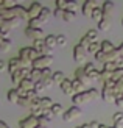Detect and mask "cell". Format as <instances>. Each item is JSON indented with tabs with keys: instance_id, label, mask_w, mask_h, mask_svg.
<instances>
[{
	"instance_id": "1",
	"label": "cell",
	"mask_w": 123,
	"mask_h": 128,
	"mask_svg": "<svg viewBox=\"0 0 123 128\" xmlns=\"http://www.w3.org/2000/svg\"><path fill=\"white\" fill-rule=\"evenodd\" d=\"M114 84L115 83L111 80L108 83H103V89H101V98L105 102H114L115 103V94H114Z\"/></svg>"
},
{
	"instance_id": "2",
	"label": "cell",
	"mask_w": 123,
	"mask_h": 128,
	"mask_svg": "<svg viewBox=\"0 0 123 128\" xmlns=\"http://www.w3.org/2000/svg\"><path fill=\"white\" fill-rule=\"evenodd\" d=\"M53 62V56L51 55H41L37 60H34L31 62V69H39V70H44L50 67V64Z\"/></svg>"
},
{
	"instance_id": "3",
	"label": "cell",
	"mask_w": 123,
	"mask_h": 128,
	"mask_svg": "<svg viewBox=\"0 0 123 128\" xmlns=\"http://www.w3.org/2000/svg\"><path fill=\"white\" fill-rule=\"evenodd\" d=\"M73 60H75V62L81 64V67L87 62V50L83 48L80 44H76L73 47Z\"/></svg>"
},
{
	"instance_id": "4",
	"label": "cell",
	"mask_w": 123,
	"mask_h": 128,
	"mask_svg": "<svg viewBox=\"0 0 123 128\" xmlns=\"http://www.w3.org/2000/svg\"><path fill=\"white\" fill-rule=\"evenodd\" d=\"M78 117H81V110H80V106H75V105L72 108H69L66 112H62L64 122H72V120H76Z\"/></svg>"
},
{
	"instance_id": "5",
	"label": "cell",
	"mask_w": 123,
	"mask_h": 128,
	"mask_svg": "<svg viewBox=\"0 0 123 128\" xmlns=\"http://www.w3.org/2000/svg\"><path fill=\"white\" fill-rule=\"evenodd\" d=\"M30 72H31V69H20V70H17V72H14V74H11V80H12V83L19 86L22 80L30 78Z\"/></svg>"
},
{
	"instance_id": "6",
	"label": "cell",
	"mask_w": 123,
	"mask_h": 128,
	"mask_svg": "<svg viewBox=\"0 0 123 128\" xmlns=\"http://www.w3.org/2000/svg\"><path fill=\"white\" fill-rule=\"evenodd\" d=\"M90 100H92V98H90L89 91H83L80 94H75L73 97H72V102L75 103V106H80V105L86 103V102H90Z\"/></svg>"
},
{
	"instance_id": "7",
	"label": "cell",
	"mask_w": 123,
	"mask_h": 128,
	"mask_svg": "<svg viewBox=\"0 0 123 128\" xmlns=\"http://www.w3.org/2000/svg\"><path fill=\"white\" fill-rule=\"evenodd\" d=\"M39 125V122H37V117L33 116V114H30L28 117L22 119L20 122H19V128H34Z\"/></svg>"
},
{
	"instance_id": "8",
	"label": "cell",
	"mask_w": 123,
	"mask_h": 128,
	"mask_svg": "<svg viewBox=\"0 0 123 128\" xmlns=\"http://www.w3.org/2000/svg\"><path fill=\"white\" fill-rule=\"evenodd\" d=\"M42 8H44V6L39 2H33V3H31L30 8H28V20H30V19H37V17H39Z\"/></svg>"
},
{
	"instance_id": "9",
	"label": "cell",
	"mask_w": 123,
	"mask_h": 128,
	"mask_svg": "<svg viewBox=\"0 0 123 128\" xmlns=\"http://www.w3.org/2000/svg\"><path fill=\"white\" fill-rule=\"evenodd\" d=\"M20 69H23V64H22V61H20L19 56L11 58L8 61V70H9V74H14V72H17V70H20Z\"/></svg>"
},
{
	"instance_id": "10",
	"label": "cell",
	"mask_w": 123,
	"mask_h": 128,
	"mask_svg": "<svg viewBox=\"0 0 123 128\" xmlns=\"http://www.w3.org/2000/svg\"><path fill=\"white\" fill-rule=\"evenodd\" d=\"M25 34L28 38H31L33 41H37V39H41L44 36V30L42 28H30V27H27L25 28Z\"/></svg>"
},
{
	"instance_id": "11",
	"label": "cell",
	"mask_w": 123,
	"mask_h": 128,
	"mask_svg": "<svg viewBox=\"0 0 123 128\" xmlns=\"http://www.w3.org/2000/svg\"><path fill=\"white\" fill-rule=\"evenodd\" d=\"M33 48H34L39 55H50V53H48V48H47V46H45V42H44V39L33 41Z\"/></svg>"
},
{
	"instance_id": "12",
	"label": "cell",
	"mask_w": 123,
	"mask_h": 128,
	"mask_svg": "<svg viewBox=\"0 0 123 128\" xmlns=\"http://www.w3.org/2000/svg\"><path fill=\"white\" fill-rule=\"evenodd\" d=\"M95 8H98V3H97L95 0H87V2L83 3V14L84 16H90Z\"/></svg>"
},
{
	"instance_id": "13",
	"label": "cell",
	"mask_w": 123,
	"mask_h": 128,
	"mask_svg": "<svg viewBox=\"0 0 123 128\" xmlns=\"http://www.w3.org/2000/svg\"><path fill=\"white\" fill-rule=\"evenodd\" d=\"M75 80H78V81H81L84 86H87L89 83H90V80H89V76L86 75V72L83 70V67H78L75 70Z\"/></svg>"
},
{
	"instance_id": "14",
	"label": "cell",
	"mask_w": 123,
	"mask_h": 128,
	"mask_svg": "<svg viewBox=\"0 0 123 128\" xmlns=\"http://www.w3.org/2000/svg\"><path fill=\"white\" fill-rule=\"evenodd\" d=\"M19 25H20V19H17V17H12V19H8V20H5V24H3V27L0 28V30H14V28H17Z\"/></svg>"
},
{
	"instance_id": "15",
	"label": "cell",
	"mask_w": 123,
	"mask_h": 128,
	"mask_svg": "<svg viewBox=\"0 0 123 128\" xmlns=\"http://www.w3.org/2000/svg\"><path fill=\"white\" fill-rule=\"evenodd\" d=\"M59 88H61V91L66 94V95H72V97L75 95L73 88H72V81H70V80H67V78H66V80H64L61 84H59Z\"/></svg>"
},
{
	"instance_id": "16",
	"label": "cell",
	"mask_w": 123,
	"mask_h": 128,
	"mask_svg": "<svg viewBox=\"0 0 123 128\" xmlns=\"http://www.w3.org/2000/svg\"><path fill=\"white\" fill-rule=\"evenodd\" d=\"M12 12H14V17H17V19H28V10H25L23 6H20V5H17V6H14L12 8Z\"/></svg>"
},
{
	"instance_id": "17",
	"label": "cell",
	"mask_w": 123,
	"mask_h": 128,
	"mask_svg": "<svg viewBox=\"0 0 123 128\" xmlns=\"http://www.w3.org/2000/svg\"><path fill=\"white\" fill-rule=\"evenodd\" d=\"M44 42H45V46H47L48 50H53L55 47H58V42H56V36L55 34H47L44 38Z\"/></svg>"
},
{
	"instance_id": "18",
	"label": "cell",
	"mask_w": 123,
	"mask_h": 128,
	"mask_svg": "<svg viewBox=\"0 0 123 128\" xmlns=\"http://www.w3.org/2000/svg\"><path fill=\"white\" fill-rule=\"evenodd\" d=\"M11 46H12V44H11V41L9 39H5V38H3V34H2V31H0V52H9V50H11Z\"/></svg>"
},
{
	"instance_id": "19",
	"label": "cell",
	"mask_w": 123,
	"mask_h": 128,
	"mask_svg": "<svg viewBox=\"0 0 123 128\" xmlns=\"http://www.w3.org/2000/svg\"><path fill=\"white\" fill-rule=\"evenodd\" d=\"M19 88H20V89H23L25 92H28V91H33V89H34V81L31 80V78H25V80H22V81H20V84H19Z\"/></svg>"
},
{
	"instance_id": "20",
	"label": "cell",
	"mask_w": 123,
	"mask_h": 128,
	"mask_svg": "<svg viewBox=\"0 0 123 128\" xmlns=\"http://www.w3.org/2000/svg\"><path fill=\"white\" fill-rule=\"evenodd\" d=\"M100 50H101V52L103 53H111V52H114V50H115V47H114V44L111 42V41H103L101 44H100Z\"/></svg>"
},
{
	"instance_id": "21",
	"label": "cell",
	"mask_w": 123,
	"mask_h": 128,
	"mask_svg": "<svg viewBox=\"0 0 123 128\" xmlns=\"http://www.w3.org/2000/svg\"><path fill=\"white\" fill-rule=\"evenodd\" d=\"M6 97H8L9 103H19V100H20V95H19L17 89H9L8 94H6Z\"/></svg>"
},
{
	"instance_id": "22",
	"label": "cell",
	"mask_w": 123,
	"mask_h": 128,
	"mask_svg": "<svg viewBox=\"0 0 123 128\" xmlns=\"http://www.w3.org/2000/svg\"><path fill=\"white\" fill-rule=\"evenodd\" d=\"M39 106L44 111H48L51 106H53V102H51L50 97H39Z\"/></svg>"
},
{
	"instance_id": "23",
	"label": "cell",
	"mask_w": 123,
	"mask_h": 128,
	"mask_svg": "<svg viewBox=\"0 0 123 128\" xmlns=\"http://www.w3.org/2000/svg\"><path fill=\"white\" fill-rule=\"evenodd\" d=\"M101 10H103V14H105V17H109L112 14L114 11V3L112 2H105L101 5Z\"/></svg>"
},
{
	"instance_id": "24",
	"label": "cell",
	"mask_w": 123,
	"mask_h": 128,
	"mask_svg": "<svg viewBox=\"0 0 123 128\" xmlns=\"http://www.w3.org/2000/svg\"><path fill=\"white\" fill-rule=\"evenodd\" d=\"M109 28H111V19H109V17H103L101 20L98 22V30H101V31H108Z\"/></svg>"
},
{
	"instance_id": "25",
	"label": "cell",
	"mask_w": 123,
	"mask_h": 128,
	"mask_svg": "<svg viewBox=\"0 0 123 128\" xmlns=\"http://www.w3.org/2000/svg\"><path fill=\"white\" fill-rule=\"evenodd\" d=\"M90 17H92L94 20H95L97 24H98V22L101 20V19L105 17V14H103V10H101V6H98V8H95V10L92 11V14H90Z\"/></svg>"
},
{
	"instance_id": "26",
	"label": "cell",
	"mask_w": 123,
	"mask_h": 128,
	"mask_svg": "<svg viewBox=\"0 0 123 128\" xmlns=\"http://www.w3.org/2000/svg\"><path fill=\"white\" fill-rule=\"evenodd\" d=\"M50 14H51V11L47 8V6H44V8H42V11H41V14H39V17H37V19H39V20L44 24V22H47V20H48Z\"/></svg>"
},
{
	"instance_id": "27",
	"label": "cell",
	"mask_w": 123,
	"mask_h": 128,
	"mask_svg": "<svg viewBox=\"0 0 123 128\" xmlns=\"http://www.w3.org/2000/svg\"><path fill=\"white\" fill-rule=\"evenodd\" d=\"M30 78L33 80L34 83H36V81H39V80H42V70H39V69H31V72H30Z\"/></svg>"
},
{
	"instance_id": "28",
	"label": "cell",
	"mask_w": 123,
	"mask_h": 128,
	"mask_svg": "<svg viewBox=\"0 0 123 128\" xmlns=\"http://www.w3.org/2000/svg\"><path fill=\"white\" fill-rule=\"evenodd\" d=\"M84 36L89 39L90 44H92V42H98V41H97V38H98V31H97V30H89Z\"/></svg>"
},
{
	"instance_id": "29",
	"label": "cell",
	"mask_w": 123,
	"mask_h": 128,
	"mask_svg": "<svg viewBox=\"0 0 123 128\" xmlns=\"http://www.w3.org/2000/svg\"><path fill=\"white\" fill-rule=\"evenodd\" d=\"M51 78H53L55 83H58V84H61V83L66 80V76H64V74L61 72V70H56V72H53V75H51Z\"/></svg>"
},
{
	"instance_id": "30",
	"label": "cell",
	"mask_w": 123,
	"mask_h": 128,
	"mask_svg": "<svg viewBox=\"0 0 123 128\" xmlns=\"http://www.w3.org/2000/svg\"><path fill=\"white\" fill-rule=\"evenodd\" d=\"M72 88H73V92H75V94H80V92H83L84 84H83L81 81H78V80H73V81H72Z\"/></svg>"
},
{
	"instance_id": "31",
	"label": "cell",
	"mask_w": 123,
	"mask_h": 128,
	"mask_svg": "<svg viewBox=\"0 0 123 128\" xmlns=\"http://www.w3.org/2000/svg\"><path fill=\"white\" fill-rule=\"evenodd\" d=\"M62 20L64 22H73L75 20V12H72V11H64L62 12Z\"/></svg>"
},
{
	"instance_id": "32",
	"label": "cell",
	"mask_w": 123,
	"mask_h": 128,
	"mask_svg": "<svg viewBox=\"0 0 123 128\" xmlns=\"http://www.w3.org/2000/svg\"><path fill=\"white\" fill-rule=\"evenodd\" d=\"M103 70H105V72L112 74V72L117 70V66H115V62H105V64H103Z\"/></svg>"
},
{
	"instance_id": "33",
	"label": "cell",
	"mask_w": 123,
	"mask_h": 128,
	"mask_svg": "<svg viewBox=\"0 0 123 128\" xmlns=\"http://www.w3.org/2000/svg\"><path fill=\"white\" fill-rule=\"evenodd\" d=\"M44 91H45V84H44V81H42V80L36 81V83H34V92L39 95V94H42Z\"/></svg>"
},
{
	"instance_id": "34",
	"label": "cell",
	"mask_w": 123,
	"mask_h": 128,
	"mask_svg": "<svg viewBox=\"0 0 123 128\" xmlns=\"http://www.w3.org/2000/svg\"><path fill=\"white\" fill-rule=\"evenodd\" d=\"M56 42L59 47H66L67 46V36L66 34H58L56 36Z\"/></svg>"
},
{
	"instance_id": "35",
	"label": "cell",
	"mask_w": 123,
	"mask_h": 128,
	"mask_svg": "<svg viewBox=\"0 0 123 128\" xmlns=\"http://www.w3.org/2000/svg\"><path fill=\"white\" fill-rule=\"evenodd\" d=\"M83 70L86 72V75H89L90 72H94V70H97V69H95V64L94 62H86L83 66Z\"/></svg>"
},
{
	"instance_id": "36",
	"label": "cell",
	"mask_w": 123,
	"mask_h": 128,
	"mask_svg": "<svg viewBox=\"0 0 123 128\" xmlns=\"http://www.w3.org/2000/svg\"><path fill=\"white\" fill-rule=\"evenodd\" d=\"M50 111L55 114V116H59V114H62V106L59 103H53V106L50 108Z\"/></svg>"
},
{
	"instance_id": "37",
	"label": "cell",
	"mask_w": 123,
	"mask_h": 128,
	"mask_svg": "<svg viewBox=\"0 0 123 128\" xmlns=\"http://www.w3.org/2000/svg\"><path fill=\"white\" fill-rule=\"evenodd\" d=\"M41 25H42V22L39 19H30L28 20V27L30 28H41Z\"/></svg>"
},
{
	"instance_id": "38",
	"label": "cell",
	"mask_w": 123,
	"mask_h": 128,
	"mask_svg": "<svg viewBox=\"0 0 123 128\" xmlns=\"http://www.w3.org/2000/svg\"><path fill=\"white\" fill-rule=\"evenodd\" d=\"M98 50H100V44H98V42H92V44L87 47V53H94V55H95Z\"/></svg>"
},
{
	"instance_id": "39",
	"label": "cell",
	"mask_w": 123,
	"mask_h": 128,
	"mask_svg": "<svg viewBox=\"0 0 123 128\" xmlns=\"http://www.w3.org/2000/svg\"><path fill=\"white\" fill-rule=\"evenodd\" d=\"M95 60L98 61V62H103V64H105V60H106V53H103L101 50H98V52L95 53Z\"/></svg>"
},
{
	"instance_id": "40",
	"label": "cell",
	"mask_w": 123,
	"mask_h": 128,
	"mask_svg": "<svg viewBox=\"0 0 123 128\" xmlns=\"http://www.w3.org/2000/svg\"><path fill=\"white\" fill-rule=\"evenodd\" d=\"M112 119H114V124H123V112H122V111L115 112Z\"/></svg>"
},
{
	"instance_id": "41",
	"label": "cell",
	"mask_w": 123,
	"mask_h": 128,
	"mask_svg": "<svg viewBox=\"0 0 123 128\" xmlns=\"http://www.w3.org/2000/svg\"><path fill=\"white\" fill-rule=\"evenodd\" d=\"M76 8H78V3H76V2H67L66 11H72V12H75V11H76Z\"/></svg>"
},
{
	"instance_id": "42",
	"label": "cell",
	"mask_w": 123,
	"mask_h": 128,
	"mask_svg": "<svg viewBox=\"0 0 123 128\" xmlns=\"http://www.w3.org/2000/svg\"><path fill=\"white\" fill-rule=\"evenodd\" d=\"M87 76H89V80H90V81H95V80H98V81H100V72H98V70H94V72H90Z\"/></svg>"
},
{
	"instance_id": "43",
	"label": "cell",
	"mask_w": 123,
	"mask_h": 128,
	"mask_svg": "<svg viewBox=\"0 0 123 128\" xmlns=\"http://www.w3.org/2000/svg\"><path fill=\"white\" fill-rule=\"evenodd\" d=\"M42 81H44V84H45V89H48V88H51V84H53V78L51 76H47V78H42Z\"/></svg>"
},
{
	"instance_id": "44",
	"label": "cell",
	"mask_w": 123,
	"mask_h": 128,
	"mask_svg": "<svg viewBox=\"0 0 123 128\" xmlns=\"http://www.w3.org/2000/svg\"><path fill=\"white\" fill-rule=\"evenodd\" d=\"M80 46H81L83 48H86V50H87V47L90 46V42H89V39H87L86 36H83V38H81V41H80Z\"/></svg>"
},
{
	"instance_id": "45",
	"label": "cell",
	"mask_w": 123,
	"mask_h": 128,
	"mask_svg": "<svg viewBox=\"0 0 123 128\" xmlns=\"http://www.w3.org/2000/svg\"><path fill=\"white\" fill-rule=\"evenodd\" d=\"M66 6H67V2H66V0H58V2H56V8H58V10L66 11Z\"/></svg>"
},
{
	"instance_id": "46",
	"label": "cell",
	"mask_w": 123,
	"mask_h": 128,
	"mask_svg": "<svg viewBox=\"0 0 123 128\" xmlns=\"http://www.w3.org/2000/svg\"><path fill=\"white\" fill-rule=\"evenodd\" d=\"M89 94H90V98H92V100H97V98H98L100 97V92L98 91H97V89H89Z\"/></svg>"
},
{
	"instance_id": "47",
	"label": "cell",
	"mask_w": 123,
	"mask_h": 128,
	"mask_svg": "<svg viewBox=\"0 0 123 128\" xmlns=\"http://www.w3.org/2000/svg\"><path fill=\"white\" fill-rule=\"evenodd\" d=\"M19 105L20 106H30V100L27 97H20V100H19Z\"/></svg>"
},
{
	"instance_id": "48",
	"label": "cell",
	"mask_w": 123,
	"mask_h": 128,
	"mask_svg": "<svg viewBox=\"0 0 123 128\" xmlns=\"http://www.w3.org/2000/svg\"><path fill=\"white\" fill-rule=\"evenodd\" d=\"M53 74H51V70H50V67H47V69H44L42 70V78H47V76H51Z\"/></svg>"
},
{
	"instance_id": "49",
	"label": "cell",
	"mask_w": 123,
	"mask_h": 128,
	"mask_svg": "<svg viewBox=\"0 0 123 128\" xmlns=\"http://www.w3.org/2000/svg\"><path fill=\"white\" fill-rule=\"evenodd\" d=\"M6 69H8V62L0 60V72H3V70H6Z\"/></svg>"
},
{
	"instance_id": "50",
	"label": "cell",
	"mask_w": 123,
	"mask_h": 128,
	"mask_svg": "<svg viewBox=\"0 0 123 128\" xmlns=\"http://www.w3.org/2000/svg\"><path fill=\"white\" fill-rule=\"evenodd\" d=\"M62 12H64L62 10H58V8H56V10L53 11V16H55V17H61V19H62Z\"/></svg>"
},
{
	"instance_id": "51",
	"label": "cell",
	"mask_w": 123,
	"mask_h": 128,
	"mask_svg": "<svg viewBox=\"0 0 123 128\" xmlns=\"http://www.w3.org/2000/svg\"><path fill=\"white\" fill-rule=\"evenodd\" d=\"M115 105H117L119 108H122L123 106V97H119L117 100H115Z\"/></svg>"
},
{
	"instance_id": "52",
	"label": "cell",
	"mask_w": 123,
	"mask_h": 128,
	"mask_svg": "<svg viewBox=\"0 0 123 128\" xmlns=\"http://www.w3.org/2000/svg\"><path fill=\"white\" fill-rule=\"evenodd\" d=\"M89 125H90V128H98V126H100V122H97V120H92V122H90Z\"/></svg>"
},
{
	"instance_id": "53",
	"label": "cell",
	"mask_w": 123,
	"mask_h": 128,
	"mask_svg": "<svg viewBox=\"0 0 123 128\" xmlns=\"http://www.w3.org/2000/svg\"><path fill=\"white\" fill-rule=\"evenodd\" d=\"M117 50H119V53H120V56H123V42H122L120 46L117 47Z\"/></svg>"
},
{
	"instance_id": "54",
	"label": "cell",
	"mask_w": 123,
	"mask_h": 128,
	"mask_svg": "<svg viewBox=\"0 0 123 128\" xmlns=\"http://www.w3.org/2000/svg\"><path fill=\"white\" fill-rule=\"evenodd\" d=\"M0 128H9V126L6 125V122H3V120H0Z\"/></svg>"
},
{
	"instance_id": "55",
	"label": "cell",
	"mask_w": 123,
	"mask_h": 128,
	"mask_svg": "<svg viewBox=\"0 0 123 128\" xmlns=\"http://www.w3.org/2000/svg\"><path fill=\"white\" fill-rule=\"evenodd\" d=\"M76 128H90V125L89 124H83V125H78Z\"/></svg>"
},
{
	"instance_id": "56",
	"label": "cell",
	"mask_w": 123,
	"mask_h": 128,
	"mask_svg": "<svg viewBox=\"0 0 123 128\" xmlns=\"http://www.w3.org/2000/svg\"><path fill=\"white\" fill-rule=\"evenodd\" d=\"M3 24H5V19H3L2 16H0V28H2V27H3Z\"/></svg>"
},
{
	"instance_id": "57",
	"label": "cell",
	"mask_w": 123,
	"mask_h": 128,
	"mask_svg": "<svg viewBox=\"0 0 123 128\" xmlns=\"http://www.w3.org/2000/svg\"><path fill=\"white\" fill-rule=\"evenodd\" d=\"M98 128H109V126H106L105 124H100V126H98Z\"/></svg>"
},
{
	"instance_id": "58",
	"label": "cell",
	"mask_w": 123,
	"mask_h": 128,
	"mask_svg": "<svg viewBox=\"0 0 123 128\" xmlns=\"http://www.w3.org/2000/svg\"><path fill=\"white\" fill-rule=\"evenodd\" d=\"M34 128H45V126H42V125H37V126H34Z\"/></svg>"
},
{
	"instance_id": "59",
	"label": "cell",
	"mask_w": 123,
	"mask_h": 128,
	"mask_svg": "<svg viewBox=\"0 0 123 128\" xmlns=\"http://www.w3.org/2000/svg\"><path fill=\"white\" fill-rule=\"evenodd\" d=\"M122 25H123V20H122Z\"/></svg>"
}]
</instances>
